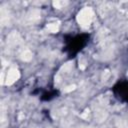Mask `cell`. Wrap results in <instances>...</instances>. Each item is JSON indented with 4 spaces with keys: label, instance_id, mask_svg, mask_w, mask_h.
<instances>
[{
    "label": "cell",
    "instance_id": "6da1fadb",
    "mask_svg": "<svg viewBox=\"0 0 128 128\" xmlns=\"http://www.w3.org/2000/svg\"><path fill=\"white\" fill-rule=\"evenodd\" d=\"M93 16H94V12H93L92 8L85 7L79 11L76 19H77V22L79 23V25H81L82 27H87V26H89L91 24Z\"/></svg>",
    "mask_w": 128,
    "mask_h": 128
},
{
    "label": "cell",
    "instance_id": "7a4b0ae2",
    "mask_svg": "<svg viewBox=\"0 0 128 128\" xmlns=\"http://www.w3.org/2000/svg\"><path fill=\"white\" fill-rule=\"evenodd\" d=\"M20 78V72L17 68H11L7 72V75L5 78V84L6 85H11Z\"/></svg>",
    "mask_w": 128,
    "mask_h": 128
},
{
    "label": "cell",
    "instance_id": "3957f363",
    "mask_svg": "<svg viewBox=\"0 0 128 128\" xmlns=\"http://www.w3.org/2000/svg\"><path fill=\"white\" fill-rule=\"evenodd\" d=\"M21 59L24 60V61H30L32 59V52L29 50H25L21 54Z\"/></svg>",
    "mask_w": 128,
    "mask_h": 128
},
{
    "label": "cell",
    "instance_id": "277c9868",
    "mask_svg": "<svg viewBox=\"0 0 128 128\" xmlns=\"http://www.w3.org/2000/svg\"><path fill=\"white\" fill-rule=\"evenodd\" d=\"M47 29L52 33H56V32H58L59 27H58V25L56 23H49L48 25H47Z\"/></svg>",
    "mask_w": 128,
    "mask_h": 128
},
{
    "label": "cell",
    "instance_id": "5b68a950",
    "mask_svg": "<svg viewBox=\"0 0 128 128\" xmlns=\"http://www.w3.org/2000/svg\"><path fill=\"white\" fill-rule=\"evenodd\" d=\"M64 4H65V2H63V1H54L53 2V6H54L55 8H61Z\"/></svg>",
    "mask_w": 128,
    "mask_h": 128
},
{
    "label": "cell",
    "instance_id": "8992f818",
    "mask_svg": "<svg viewBox=\"0 0 128 128\" xmlns=\"http://www.w3.org/2000/svg\"><path fill=\"white\" fill-rule=\"evenodd\" d=\"M75 88H76V86H75V85H70V86L66 87V88L64 89V92H70V91H73Z\"/></svg>",
    "mask_w": 128,
    "mask_h": 128
},
{
    "label": "cell",
    "instance_id": "52a82bcc",
    "mask_svg": "<svg viewBox=\"0 0 128 128\" xmlns=\"http://www.w3.org/2000/svg\"><path fill=\"white\" fill-rule=\"evenodd\" d=\"M88 113H89V111H88V110H86L83 114H81V117H82L83 119H87V118H88Z\"/></svg>",
    "mask_w": 128,
    "mask_h": 128
}]
</instances>
